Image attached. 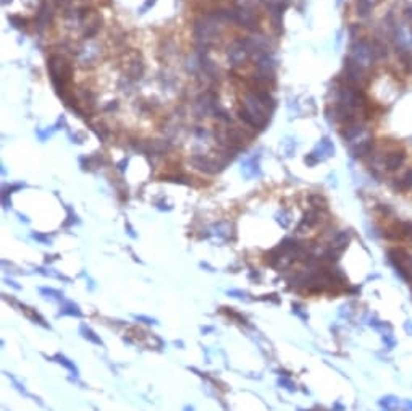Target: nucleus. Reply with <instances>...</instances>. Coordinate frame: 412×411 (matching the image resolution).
Here are the masks:
<instances>
[{
  "mask_svg": "<svg viewBox=\"0 0 412 411\" xmlns=\"http://www.w3.org/2000/svg\"><path fill=\"white\" fill-rule=\"evenodd\" d=\"M397 236L412 238V222H401L399 223V232H396V238Z\"/></svg>",
  "mask_w": 412,
  "mask_h": 411,
  "instance_id": "obj_23",
  "label": "nucleus"
},
{
  "mask_svg": "<svg viewBox=\"0 0 412 411\" xmlns=\"http://www.w3.org/2000/svg\"><path fill=\"white\" fill-rule=\"evenodd\" d=\"M243 174L246 178H254V177H260L262 172H260V165H259V157H251L248 161H244L243 164Z\"/></svg>",
  "mask_w": 412,
  "mask_h": 411,
  "instance_id": "obj_13",
  "label": "nucleus"
},
{
  "mask_svg": "<svg viewBox=\"0 0 412 411\" xmlns=\"http://www.w3.org/2000/svg\"><path fill=\"white\" fill-rule=\"evenodd\" d=\"M372 146H373V141L370 138H365L362 141H357L356 144H352L351 146V156L352 157H364L367 156L368 153L372 151Z\"/></svg>",
  "mask_w": 412,
  "mask_h": 411,
  "instance_id": "obj_14",
  "label": "nucleus"
},
{
  "mask_svg": "<svg viewBox=\"0 0 412 411\" xmlns=\"http://www.w3.org/2000/svg\"><path fill=\"white\" fill-rule=\"evenodd\" d=\"M215 230H217V235L219 236H222V238H228L230 236V230H231V227L228 225V223H223V222H220V223H217L215 225Z\"/></svg>",
  "mask_w": 412,
  "mask_h": 411,
  "instance_id": "obj_25",
  "label": "nucleus"
},
{
  "mask_svg": "<svg viewBox=\"0 0 412 411\" xmlns=\"http://www.w3.org/2000/svg\"><path fill=\"white\" fill-rule=\"evenodd\" d=\"M189 162H191L197 170L205 172V174H209V175L219 174V172H220L223 167H225V164L220 162L219 159H212V157L204 156V154H194V156H191Z\"/></svg>",
  "mask_w": 412,
  "mask_h": 411,
  "instance_id": "obj_4",
  "label": "nucleus"
},
{
  "mask_svg": "<svg viewBox=\"0 0 412 411\" xmlns=\"http://www.w3.org/2000/svg\"><path fill=\"white\" fill-rule=\"evenodd\" d=\"M396 188L399 190V191H409L412 188V169L407 170L401 178H397Z\"/></svg>",
  "mask_w": 412,
  "mask_h": 411,
  "instance_id": "obj_18",
  "label": "nucleus"
},
{
  "mask_svg": "<svg viewBox=\"0 0 412 411\" xmlns=\"http://www.w3.org/2000/svg\"><path fill=\"white\" fill-rule=\"evenodd\" d=\"M47 70L57 94H59V97H63L68 92V84L71 83V78H73L71 63L67 59H63L62 55H52L47 60Z\"/></svg>",
  "mask_w": 412,
  "mask_h": 411,
  "instance_id": "obj_2",
  "label": "nucleus"
},
{
  "mask_svg": "<svg viewBox=\"0 0 412 411\" xmlns=\"http://www.w3.org/2000/svg\"><path fill=\"white\" fill-rule=\"evenodd\" d=\"M163 180H168V182H175V183H184V185H189V177L187 175H167Z\"/></svg>",
  "mask_w": 412,
  "mask_h": 411,
  "instance_id": "obj_28",
  "label": "nucleus"
},
{
  "mask_svg": "<svg viewBox=\"0 0 412 411\" xmlns=\"http://www.w3.org/2000/svg\"><path fill=\"white\" fill-rule=\"evenodd\" d=\"M55 131H57L55 126H52L50 129H46V131H41V129H36V134L39 136V140H41V141H46V140H47V138H50V136H52Z\"/></svg>",
  "mask_w": 412,
  "mask_h": 411,
  "instance_id": "obj_32",
  "label": "nucleus"
},
{
  "mask_svg": "<svg viewBox=\"0 0 412 411\" xmlns=\"http://www.w3.org/2000/svg\"><path fill=\"white\" fill-rule=\"evenodd\" d=\"M79 330H81V334H83L84 338H88V340H91L92 343H96V345H102V340H100L99 337H96V334H94L88 326H84V324H83Z\"/></svg>",
  "mask_w": 412,
  "mask_h": 411,
  "instance_id": "obj_22",
  "label": "nucleus"
},
{
  "mask_svg": "<svg viewBox=\"0 0 412 411\" xmlns=\"http://www.w3.org/2000/svg\"><path fill=\"white\" fill-rule=\"evenodd\" d=\"M270 115L272 112L265 109V105L260 102L254 91H248L243 96V107L238 110V117L248 126L254 129H264L269 125Z\"/></svg>",
  "mask_w": 412,
  "mask_h": 411,
  "instance_id": "obj_1",
  "label": "nucleus"
},
{
  "mask_svg": "<svg viewBox=\"0 0 412 411\" xmlns=\"http://www.w3.org/2000/svg\"><path fill=\"white\" fill-rule=\"evenodd\" d=\"M155 2H157V0H147V2L144 4V7L141 9V13H144V12H146L147 9H150V7H154V5H155Z\"/></svg>",
  "mask_w": 412,
  "mask_h": 411,
  "instance_id": "obj_37",
  "label": "nucleus"
},
{
  "mask_svg": "<svg viewBox=\"0 0 412 411\" xmlns=\"http://www.w3.org/2000/svg\"><path fill=\"white\" fill-rule=\"evenodd\" d=\"M362 126H360L357 121H351V123H346L344 128L341 129V136L346 141H354L357 140L360 134H362Z\"/></svg>",
  "mask_w": 412,
  "mask_h": 411,
  "instance_id": "obj_15",
  "label": "nucleus"
},
{
  "mask_svg": "<svg viewBox=\"0 0 412 411\" xmlns=\"http://www.w3.org/2000/svg\"><path fill=\"white\" fill-rule=\"evenodd\" d=\"M249 50L248 47L244 46L243 41H236L235 44H231V47L228 49V59L233 65H241L248 60L249 57Z\"/></svg>",
  "mask_w": 412,
  "mask_h": 411,
  "instance_id": "obj_9",
  "label": "nucleus"
},
{
  "mask_svg": "<svg viewBox=\"0 0 412 411\" xmlns=\"http://www.w3.org/2000/svg\"><path fill=\"white\" fill-rule=\"evenodd\" d=\"M309 203L314 207H320V209L327 207V201H325V198H322L320 194H312V196L309 198Z\"/></svg>",
  "mask_w": 412,
  "mask_h": 411,
  "instance_id": "obj_24",
  "label": "nucleus"
},
{
  "mask_svg": "<svg viewBox=\"0 0 412 411\" xmlns=\"http://www.w3.org/2000/svg\"><path fill=\"white\" fill-rule=\"evenodd\" d=\"M60 126H67V118H65V115H60L59 120H57L55 129H60Z\"/></svg>",
  "mask_w": 412,
  "mask_h": 411,
  "instance_id": "obj_35",
  "label": "nucleus"
},
{
  "mask_svg": "<svg viewBox=\"0 0 412 411\" xmlns=\"http://www.w3.org/2000/svg\"><path fill=\"white\" fill-rule=\"evenodd\" d=\"M57 359H59V363H60V364H63L65 367H68V369H70L71 372H73L75 376H78V369H76V366H75L73 363H70V359H67L65 356H60V355L57 356Z\"/></svg>",
  "mask_w": 412,
  "mask_h": 411,
  "instance_id": "obj_29",
  "label": "nucleus"
},
{
  "mask_svg": "<svg viewBox=\"0 0 412 411\" xmlns=\"http://www.w3.org/2000/svg\"><path fill=\"white\" fill-rule=\"evenodd\" d=\"M406 161V153L404 151H393L385 159V165L388 170H397Z\"/></svg>",
  "mask_w": 412,
  "mask_h": 411,
  "instance_id": "obj_12",
  "label": "nucleus"
},
{
  "mask_svg": "<svg viewBox=\"0 0 412 411\" xmlns=\"http://www.w3.org/2000/svg\"><path fill=\"white\" fill-rule=\"evenodd\" d=\"M231 15H233V20L235 23H238V26L244 28V30L248 31H257V20L256 17L252 15V12H249L248 9H244V7H236L235 10H231Z\"/></svg>",
  "mask_w": 412,
  "mask_h": 411,
  "instance_id": "obj_6",
  "label": "nucleus"
},
{
  "mask_svg": "<svg viewBox=\"0 0 412 411\" xmlns=\"http://www.w3.org/2000/svg\"><path fill=\"white\" fill-rule=\"evenodd\" d=\"M351 57L349 59L354 62V63H357L360 68H368L372 65L373 59H375V52H373V47L372 46H368L367 42L364 41H360V42H356L352 47H351Z\"/></svg>",
  "mask_w": 412,
  "mask_h": 411,
  "instance_id": "obj_3",
  "label": "nucleus"
},
{
  "mask_svg": "<svg viewBox=\"0 0 412 411\" xmlns=\"http://www.w3.org/2000/svg\"><path fill=\"white\" fill-rule=\"evenodd\" d=\"M286 7H288L286 0L283 4H281V0H278V2H269L267 4V9H269L272 21H273V26L277 28V30H280L281 28V18H283V12H285Z\"/></svg>",
  "mask_w": 412,
  "mask_h": 411,
  "instance_id": "obj_11",
  "label": "nucleus"
},
{
  "mask_svg": "<svg viewBox=\"0 0 412 411\" xmlns=\"http://www.w3.org/2000/svg\"><path fill=\"white\" fill-rule=\"evenodd\" d=\"M281 384H283V385H286L285 388H288V390H294V385L291 384L290 380H285V379H283V380H280V385H281Z\"/></svg>",
  "mask_w": 412,
  "mask_h": 411,
  "instance_id": "obj_39",
  "label": "nucleus"
},
{
  "mask_svg": "<svg viewBox=\"0 0 412 411\" xmlns=\"http://www.w3.org/2000/svg\"><path fill=\"white\" fill-rule=\"evenodd\" d=\"M310 154L317 159V162H320V161H325V159H328L335 154V146L328 138H322L319 143H317V146L314 148V151Z\"/></svg>",
  "mask_w": 412,
  "mask_h": 411,
  "instance_id": "obj_10",
  "label": "nucleus"
},
{
  "mask_svg": "<svg viewBox=\"0 0 412 411\" xmlns=\"http://www.w3.org/2000/svg\"><path fill=\"white\" fill-rule=\"evenodd\" d=\"M70 138H71V143L81 144V143L86 140V136H84L83 133H75V134H71V133H70Z\"/></svg>",
  "mask_w": 412,
  "mask_h": 411,
  "instance_id": "obj_33",
  "label": "nucleus"
},
{
  "mask_svg": "<svg viewBox=\"0 0 412 411\" xmlns=\"http://www.w3.org/2000/svg\"><path fill=\"white\" fill-rule=\"evenodd\" d=\"M117 107H118V102H117V100H112V102L108 104L107 107H104V110H105V112H108V110H115Z\"/></svg>",
  "mask_w": 412,
  "mask_h": 411,
  "instance_id": "obj_38",
  "label": "nucleus"
},
{
  "mask_svg": "<svg viewBox=\"0 0 412 411\" xmlns=\"http://www.w3.org/2000/svg\"><path fill=\"white\" fill-rule=\"evenodd\" d=\"M41 293L44 295L46 298H50V300H60L63 297L60 292L54 290V288H41Z\"/></svg>",
  "mask_w": 412,
  "mask_h": 411,
  "instance_id": "obj_26",
  "label": "nucleus"
},
{
  "mask_svg": "<svg viewBox=\"0 0 412 411\" xmlns=\"http://www.w3.org/2000/svg\"><path fill=\"white\" fill-rule=\"evenodd\" d=\"M126 67H125V73H126V78L128 79H131V81H137V79H141L142 75H144V70H146V67H144V62H142V57L139 52H136V50H133V52H129L126 55Z\"/></svg>",
  "mask_w": 412,
  "mask_h": 411,
  "instance_id": "obj_5",
  "label": "nucleus"
},
{
  "mask_svg": "<svg viewBox=\"0 0 412 411\" xmlns=\"http://www.w3.org/2000/svg\"><path fill=\"white\" fill-rule=\"evenodd\" d=\"M60 314H68V316L79 317V316H81V311H79L78 305H75L73 301H65L63 306H62V313Z\"/></svg>",
  "mask_w": 412,
  "mask_h": 411,
  "instance_id": "obj_21",
  "label": "nucleus"
},
{
  "mask_svg": "<svg viewBox=\"0 0 412 411\" xmlns=\"http://www.w3.org/2000/svg\"><path fill=\"white\" fill-rule=\"evenodd\" d=\"M351 241V235L348 232H339L335 238H333V241H331V246L336 248L338 251H343L348 248V244Z\"/></svg>",
  "mask_w": 412,
  "mask_h": 411,
  "instance_id": "obj_17",
  "label": "nucleus"
},
{
  "mask_svg": "<svg viewBox=\"0 0 412 411\" xmlns=\"http://www.w3.org/2000/svg\"><path fill=\"white\" fill-rule=\"evenodd\" d=\"M377 2H378V0H357V13H359V15L365 17L367 13L373 9Z\"/></svg>",
  "mask_w": 412,
  "mask_h": 411,
  "instance_id": "obj_19",
  "label": "nucleus"
},
{
  "mask_svg": "<svg viewBox=\"0 0 412 411\" xmlns=\"http://www.w3.org/2000/svg\"><path fill=\"white\" fill-rule=\"evenodd\" d=\"M92 129H94V133L97 134V138H99L100 141H105V140H107L108 129H107L104 125H92Z\"/></svg>",
  "mask_w": 412,
  "mask_h": 411,
  "instance_id": "obj_27",
  "label": "nucleus"
},
{
  "mask_svg": "<svg viewBox=\"0 0 412 411\" xmlns=\"http://www.w3.org/2000/svg\"><path fill=\"white\" fill-rule=\"evenodd\" d=\"M319 222H320V214L317 211H309V212L304 214V217H302L299 227H298V232H301L302 228H312Z\"/></svg>",
  "mask_w": 412,
  "mask_h": 411,
  "instance_id": "obj_16",
  "label": "nucleus"
},
{
  "mask_svg": "<svg viewBox=\"0 0 412 411\" xmlns=\"http://www.w3.org/2000/svg\"><path fill=\"white\" fill-rule=\"evenodd\" d=\"M33 238H34V240H39V241H42V243H46V244H49V243H50V240H49L47 236L41 235V233H38V232L33 233Z\"/></svg>",
  "mask_w": 412,
  "mask_h": 411,
  "instance_id": "obj_34",
  "label": "nucleus"
},
{
  "mask_svg": "<svg viewBox=\"0 0 412 411\" xmlns=\"http://www.w3.org/2000/svg\"><path fill=\"white\" fill-rule=\"evenodd\" d=\"M9 2H12V0H2V4L5 5V4H9Z\"/></svg>",
  "mask_w": 412,
  "mask_h": 411,
  "instance_id": "obj_41",
  "label": "nucleus"
},
{
  "mask_svg": "<svg viewBox=\"0 0 412 411\" xmlns=\"http://www.w3.org/2000/svg\"><path fill=\"white\" fill-rule=\"evenodd\" d=\"M397 405H399V398H396V396H391V395L383 396V398L380 400V406H381V408H385V409H388V411L396 409Z\"/></svg>",
  "mask_w": 412,
  "mask_h": 411,
  "instance_id": "obj_20",
  "label": "nucleus"
},
{
  "mask_svg": "<svg viewBox=\"0 0 412 411\" xmlns=\"http://www.w3.org/2000/svg\"><path fill=\"white\" fill-rule=\"evenodd\" d=\"M277 220H278L280 225H281V227H285V228H286L288 225H290V222H291V220H290V215H288V212H285V211H281V212L277 215Z\"/></svg>",
  "mask_w": 412,
  "mask_h": 411,
  "instance_id": "obj_31",
  "label": "nucleus"
},
{
  "mask_svg": "<svg viewBox=\"0 0 412 411\" xmlns=\"http://www.w3.org/2000/svg\"><path fill=\"white\" fill-rule=\"evenodd\" d=\"M55 0H44L39 9H38V13H36V25H38L39 31H42L44 28L49 25V21L52 20L54 17V10H55Z\"/></svg>",
  "mask_w": 412,
  "mask_h": 411,
  "instance_id": "obj_7",
  "label": "nucleus"
},
{
  "mask_svg": "<svg viewBox=\"0 0 412 411\" xmlns=\"http://www.w3.org/2000/svg\"><path fill=\"white\" fill-rule=\"evenodd\" d=\"M128 162H129V161H128L126 157L123 159V161H120V162H118V170H120V172H125L126 167H128Z\"/></svg>",
  "mask_w": 412,
  "mask_h": 411,
  "instance_id": "obj_36",
  "label": "nucleus"
},
{
  "mask_svg": "<svg viewBox=\"0 0 412 411\" xmlns=\"http://www.w3.org/2000/svg\"><path fill=\"white\" fill-rule=\"evenodd\" d=\"M186 411H194V409H192L191 406H187V408H186Z\"/></svg>",
  "mask_w": 412,
  "mask_h": 411,
  "instance_id": "obj_42",
  "label": "nucleus"
},
{
  "mask_svg": "<svg viewBox=\"0 0 412 411\" xmlns=\"http://www.w3.org/2000/svg\"><path fill=\"white\" fill-rule=\"evenodd\" d=\"M9 21H10V25H12L13 28H18V30L26 25V20H25V18H21V17H17V15H10V17H9Z\"/></svg>",
  "mask_w": 412,
  "mask_h": 411,
  "instance_id": "obj_30",
  "label": "nucleus"
},
{
  "mask_svg": "<svg viewBox=\"0 0 412 411\" xmlns=\"http://www.w3.org/2000/svg\"><path fill=\"white\" fill-rule=\"evenodd\" d=\"M137 321H146V324H155L154 319H149V317H142V316H136Z\"/></svg>",
  "mask_w": 412,
  "mask_h": 411,
  "instance_id": "obj_40",
  "label": "nucleus"
},
{
  "mask_svg": "<svg viewBox=\"0 0 412 411\" xmlns=\"http://www.w3.org/2000/svg\"><path fill=\"white\" fill-rule=\"evenodd\" d=\"M257 73L262 75L265 78H270L273 79L275 76V60L272 59V55L269 52H264V54H259L257 55Z\"/></svg>",
  "mask_w": 412,
  "mask_h": 411,
  "instance_id": "obj_8",
  "label": "nucleus"
}]
</instances>
